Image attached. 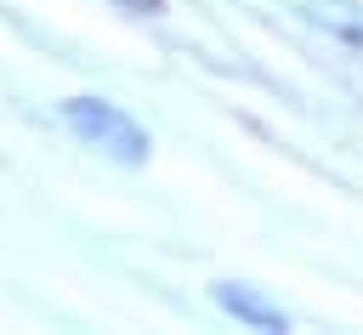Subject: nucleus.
Instances as JSON below:
<instances>
[{
    "mask_svg": "<svg viewBox=\"0 0 363 335\" xmlns=\"http://www.w3.org/2000/svg\"><path fill=\"white\" fill-rule=\"evenodd\" d=\"M306 17L323 23L329 34H340L346 45H363V6H352V0H312Z\"/></svg>",
    "mask_w": 363,
    "mask_h": 335,
    "instance_id": "7ed1b4c3",
    "label": "nucleus"
},
{
    "mask_svg": "<svg viewBox=\"0 0 363 335\" xmlns=\"http://www.w3.org/2000/svg\"><path fill=\"white\" fill-rule=\"evenodd\" d=\"M62 119H68V131H74L79 142L102 148V153L119 159V165H142V159H147V131H142L125 108H113V102H102V97H68V102H62Z\"/></svg>",
    "mask_w": 363,
    "mask_h": 335,
    "instance_id": "f257e3e1",
    "label": "nucleus"
},
{
    "mask_svg": "<svg viewBox=\"0 0 363 335\" xmlns=\"http://www.w3.org/2000/svg\"><path fill=\"white\" fill-rule=\"evenodd\" d=\"M216 301L233 312V318H244V324H255V329H284V312L272 307V301H261V295H250L244 284H221L216 290Z\"/></svg>",
    "mask_w": 363,
    "mask_h": 335,
    "instance_id": "f03ea898",
    "label": "nucleus"
},
{
    "mask_svg": "<svg viewBox=\"0 0 363 335\" xmlns=\"http://www.w3.org/2000/svg\"><path fill=\"white\" fill-rule=\"evenodd\" d=\"M113 6H125V11H142V17H153V11H164V0H113Z\"/></svg>",
    "mask_w": 363,
    "mask_h": 335,
    "instance_id": "20e7f679",
    "label": "nucleus"
}]
</instances>
